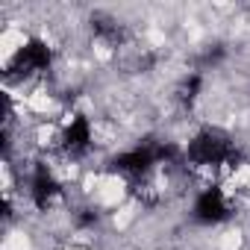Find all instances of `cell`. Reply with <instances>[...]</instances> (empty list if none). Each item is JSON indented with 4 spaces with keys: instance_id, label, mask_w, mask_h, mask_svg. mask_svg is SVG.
<instances>
[{
    "instance_id": "6da1fadb",
    "label": "cell",
    "mask_w": 250,
    "mask_h": 250,
    "mask_svg": "<svg viewBox=\"0 0 250 250\" xmlns=\"http://www.w3.org/2000/svg\"><path fill=\"white\" fill-rule=\"evenodd\" d=\"M186 162L200 171H238L241 168V150L235 147L232 136L218 127H203L194 133V139L186 147Z\"/></svg>"
},
{
    "instance_id": "7a4b0ae2",
    "label": "cell",
    "mask_w": 250,
    "mask_h": 250,
    "mask_svg": "<svg viewBox=\"0 0 250 250\" xmlns=\"http://www.w3.org/2000/svg\"><path fill=\"white\" fill-rule=\"evenodd\" d=\"M53 65V53L47 47V42L42 39H30L6 65V77L9 80H21V77H30V74H44L50 71Z\"/></svg>"
},
{
    "instance_id": "3957f363",
    "label": "cell",
    "mask_w": 250,
    "mask_h": 250,
    "mask_svg": "<svg viewBox=\"0 0 250 250\" xmlns=\"http://www.w3.org/2000/svg\"><path fill=\"white\" fill-rule=\"evenodd\" d=\"M191 215H194V221H197V224L212 227V224L227 221V218L232 215V206H229V200H227L224 188H218V186H206V188L197 194Z\"/></svg>"
},
{
    "instance_id": "277c9868",
    "label": "cell",
    "mask_w": 250,
    "mask_h": 250,
    "mask_svg": "<svg viewBox=\"0 0 250 250\" xmlns=\"http://www.w3.org/2000/svg\"><path fill=\"white\" fill-rule=\"evenodd\" d=\"M30 194H33V203H36V209H42V212H47L56 200H59V194H62V186H59V180L53 177V171L47 168V165H36V171H33V183H30Z\"/></svg>"
},
{
    "instance_id": "5b68a950",
    "label": "cell",
    "mask_w": 250,
    "mask_h": 250,
    "mask_svg": "<svg viewBox=\"0 0 250 250\" xmlns=\"http://www.w3.org/2000/svg\"><path fill=\"white\" fill-rule=\"evenodd\" d=\"M88 147H91V124H88L85 115L77 112V115L68 121L65 133H62V150H65L71 159H80V156L88 153Z\"/></svg>"
},
{
    "instance_id": "8992f818",
    "label": "cell",
    "mask_w": 250,
    "mask_h": 250,
    "mask_svg": "<svg viewBox=\"0 0 250 250\" xmlns=\"http://www.w3.org/2000/svg\"><path fill=\"white\" fill-rule=\"evenodd\" d=\"M91 33H94V39L106 42L109 47H127V39H130L127 27H124L118 18H112V15H103V12L91 15Z\"/></svg>"
},
{
    "instance_id": "52a82bcc",
    "label": "cell",
    "mask_w": 250,
    "mask_h": 250,
    "mask_svg": "<svg viewBox=\"0 0 250 250\" xmlns=\"http://www.w3.org/2000/svg\"><path fill=\"white\" fill-rule=\"evenodd\" d=\"M200 88H203V74H200V71H194V74H188V77L180 83V88H177V97H180L186 106H191V103L197 100Z\"/></svg>"
},
{
    "instance_id": "ba28073f",
    "label": "cell",
    "mask_w": 250,
    "mask_h": 250,
    "mask_svg": "<svg viewBox=\"0 0 250 250\" xmlns=\"http://www.w3.org/2000/svg\"><path fill=\"white\" fill-rule=\"evenodd\" d=\"M97 221H100L97 209H83V212L77 215V227H83V229H85V227H94Z\"/></svg>"
},
{
    "instance_id": "9c48e42d",
    "label": "cell",
    "mask_w": 250,
    "mask_h": 250,
    "mask_svg": "<svg viewBox=\"0 0 250 250\" xmlns=\"http://www.w3.org/2000/svg\"><path fill=\"white\" fill-rule=\"evenodd\" d=\"M221 56H224V47L215 44V50H206V53L200 56V65H215V62H221Z\"/></svg>"
}]
</instances>
